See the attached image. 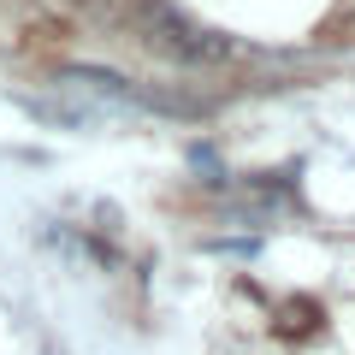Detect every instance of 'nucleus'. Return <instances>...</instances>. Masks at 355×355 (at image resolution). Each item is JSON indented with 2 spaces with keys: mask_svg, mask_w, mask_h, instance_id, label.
Listing matches in <instances>:
<instances>
[{
  "mask_svg": "<svg viewBox=\"0 0 355 355\" xmlns=\"http://www.w3.org/2000/svg\"><path fill=\"white\" fill-rule=\"evenodd\" d=\"M148 30H154V42H160L166 53H178V60H225L231 53V42L219 36V30H196V24H184V18L172 12V6H148Z\"/></svg>",
  "mask_w": 355,
  "mask_h": 355,
  "instance_id": "nucleus-1",
  "label": "nucleus"
},
{
  "mask_svg": "<svg viewBox=\"0 0 355 355\" xmlns=\"http://www.w3.org/2000/svg\"><path fill=\"white\" fill-rule=\"evenodd\" d=\"M65 83H83V89H101L113 101H137V89L125 83L119 71H95V65H65Z\"/></svg>",
  "mask_w": 355,
  "mask_h": 355,
  "instance_id": "nucleus-2",
  "label": "nucleus"
}]
</instances>
